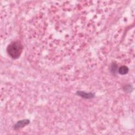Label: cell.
Listing matches in <instances>:
<instances>
[{"label": "cell", "instance_id": "obj_1", "mask_svg": "<svg viewBox=\"0 0 135 135\" xmlns=\"http://www.w3.org/2000/svg\"><path fill=\"white\" fill-rule=\"evenodd\" d=\"M22 45L20 42L15 41L11 43L7 47V52L10 56L13 59L18 58L22 51Z\"/></svg>", "mask_w": 135, "mask_h": 135}, {"label": "cell", "instance_id": "obj_2", "mask_svg": "<svg viewBox=\"0 0 135 135\" xmlns=\"http://www.w3.org/2000/svg\"><path fill=\"white\" fill-rule=\"evenodd\" d=\"M128 69L126 66H121V68H120V69L119 70V72L121 74H125L128 72Z\"/></svg>", "mask_w": 135, "mask_h": 135}]
</instances>
